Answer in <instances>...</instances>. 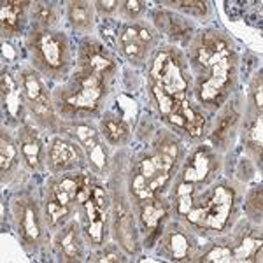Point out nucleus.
<instances>
[{
    "label": "nucleus",
    "instance_id": "nucleus-1",
    "mask_svg": "<svg viewBox=\"0 0 263 263\" xmlns=\"http://www.w3.org/2000/svg\"><path fill=\"white\" fill-rule=\"evenodd\" d=\"M151 79L153 86H158L174 97L176 100H186V88L188 81L184 78V70H182L181 58L174 51H162L156 54L155 62L151 67Z\"/></svg>",
    "mask_w": 263,
    "mask_h": 263
},
{
    "label": "nucleus",
    "instance_id": "nucleus-2",
    "mask_svg": "<svg viewBox=\"0 0 263 263\" xmlns=\"http://www.w3.org/2000/svg\"><path fill=\"white\" fill-rule=\"evenodd\" d=\"M32 51L37 62L49 72H60L69 63V48L65 37L48 28L37 30L32 35Z\"/></svg>",
    "mask_w": 263,
    "mask_h": 263
},
{
    "label": "nucleus",
    "instance_id": "nucleus-3",
    "mask_svg": "<svg viewBox=\"0 0 263 263\" xmlns=\"http://www.w3.org/2000/svg\"><path fill=\"white\" fill-rule=\"evenodd\" d=\"M233 207V192L227 186H218L209 200H205V213L198 227L209 230H223Z\"/></svg>",
    "mask_w": 263,
    "mask_h": 263
},
{
    "label": "nucleus",
    "instance_id": "nucleus-4",
    "mask_svg": "<svg viewBox=\"0 0 263 263\" xmlns=\"http://www.w3.org/2000/svg\"><path fill=\"white\" fill-rule=\"evenodd\" d=\"M21 83H23L25 97L30 102V107H32V111L35 112V116L44 123H53L54 121L53 105H51L49 95H48V91H46L41 79L37 78L33 72L27 70V72H23Z\"/></svg>",
    "mask_w": 263,
    "mask_h": 263
},
{
    "label": "nucleus",
    "instance_id": "nucleus-5",
    "mask_svg": "<svg viewBox=\"0 0 263 263\" xmlns=\"http://www.w3.org/2000/svg\"><path fill=\"white\" fill-rule=\"evenodd\" d=\"M232 53V48L228 41L218 32H209L202 37L200 44L197 46V54H195V62L202 67V70H209L214 63L223 60L224 57Z\"/></svg>",
    "mask_w": 263,
    "mask_h": 263
},
{
    "label": "nucleus",
    "instance_id": "nucleus-6",
    "mask_svg": "<svg viewBox=\"0 0 263 263\" xmlns=\"http://www.w3.org/2000/svg\"><path fill=\"white\" fill-rule=\"evenodd\" d=\"M120 42L126 58L132 63H141L144 57H146L147 48L153 42V33L146 27H141V25H130V27L123 28Z\"/></svg>",
    "mask_w": 263,
    "mask_h": 263
},
{
    "label": "nucleus",
    "instance_id": "nucleus-7",
    "mask_svg": "<svg viewBox=\"0 0 263 263\" xmlns=\"http://www.w3.org/2000/svg\"><path fill=\"white\" fill-rule=\"evenodd\" d=\"M79 70L88 72V74H99L102 78H105L109 72L114 70V62L100 44L90 42V44L83 46Z\"/></svg>",
    "mask_w": 263,
    "mask_h": 263
},
{
    "label": "nucleus",
    "instance_id": "nucleus-8",
    "mask_svg": "<svg viewBox=\"0 0 263 263\" xmlns=\"http://www.w3.org/2000/svg\"><path fill=\"white\" fill-rule=\"evenodd\" d=\"M167 120L171 121L174 126H177V128L186 130L190 137H193V139L202 137L203 126H205L203 116L195 111L188 100H182L181 104H177V107L168 114Z\"/></svg>",
    "mask_w": 263,
    "mask_h": 263
},
{
    "label": "nucleus",
    "instance_id": "nucleus-9",
    "mask_svg": "<svg viewBox=\"0 0 263 263\" xmlns=\"http://www.w3.org/2000/svg\"><path fill=\"white\" fill-rule=\"evenodd\" d=\"M104 86H79L78 90H72L63 99V105L70 111H95L97 105L104 95Z\"/></svg>",
    "mask_w": 263,
    "mask_h": 263
},
{
    "label": "nucleus",
    "instance_id": "nucleus-10",
    "mask_svg": "<svg viewBox=\"0 0 263 263\" xmlns=\"http://www.w3.org/2000/svg\"><path fill=\"white\" fill-rule=\"evenodd\" d=\"M76 135H78V139L81 141L84 149H86L88 158H90V162L93 163V167H95L97 171H104L105 165H107V151L102 146L99 134H97L91 126L78 125L76 126Z\"/></svg>",
    "mask_w": 263,
    "mask_h": 263
},
{
    "label": "nucleus",
    "instance_id": "nucleus-11",
    "mask_svg": "<svg viewBox=\"0 0 263 263\" xmlns=\"http://www.w3.org/2000/svg\"><path fill=\"white\" fill-rule=\"evenodd\" d=\"M213 155H211L209 149H205V147H202V149H198L195 155L192 156V160H190V163H186L184 167V172H182V179L186 182H200V181H205L207 176L211 174L214 167V162H213Z\"/></svg>",
    "mask_w": 263,
    "mask_h": 263
},
{
    "label": "nucleus",
    "instance_id": "nucleus-12",
    "mask_svg": "<svg viewBox=\"0 0 263 263\" xmlns=\"http://www.w3.org/2000/svg\"><path fill=\"white\" fill-rule=\"evenodd\" d=\"M79 162V151L74 147V144L57 139L51 146L49 151V163L53 171H67V168L74 167Z\"/></svg>",
    "mask_w": 263,
    "mask_h": 263
},
{
    "label": "nucleus",
    "instance_id": "nucleus-13",
    "mask_svg": "<svg viewBox=\"0 0 263 263\" xmlns=\"http://www.w3.org/2000/svg\"><path fill=\"white\" fill-rule=\"evenodd\" d=\"M2 104L11 118H18L23 107V95L14 78L7 72L2 74Z\"/></svg>",
    "mask_w": 263,
    "mask_h": 263
},
{
    "label": "nucleus",
    "instance_id": "nucleus-14",
    "mask_svg": "<svg viewBox=\"0 0 263 263\" xmlns=\"http://www.w3.org/2000/svg\"><path fill=\"white\" fill-rule=\"evenodd\" d=\"M227 93H228V84L218 81L214 78H209V76H203V79H200V84H198V99L203 104L219 105L227 99Z\"/></svg>",
    "mask_w": 263,
    "mask_h": 263
},
{
    "label": "nucleus",
    "instance_id": "nucleus-15",
    "mask_svg": "<svg viewBox=\"0 0 263 263\" xmlns=\"http://www.w3.org/2000/svg\"><path fill=\"white\" fill-rule=\"evenodd\" d=\"M156 27L160 28V30L167 32L168 35L172 37V39L176 41H184L190 37V32H192V28H190V25L186 23L184 20L179 18V16H172L171 12H158L156 14Z\"/></svg>",
    "mask_w": 263,
    "mask_h": 263
},
{
    "label": "nucleus",
    "instance_id": "nucleus-16",
    "mask_svg": "<svg viewBox=\"0 0 263 263\" xmlns=\"http://www.w3.org/2000/svg\"><path fill=\"white\" fill-rule=\"evenodd\" d=\"M18 223H20L21 233H23V237L28 242H37V240H39L41 224H39V218H37V209L33 203L27 202L21 205Z\"/></svg>",
    "mask_w": 263,
    "mask_h": 263
},
{
    "label": "nucleus",
    "instance_id": "nucleus-17",
    "mask_svg": "<svg viewBox=\"0 0 263 263\" xmlns=\"http://www.w3.org/2000/svg\"><path fill=\"white\" fill-rule=\"evenodd\" d=\"M84 211H86L88 219V235H90L93 244H100L104 239V227H105V211L97 207L91 198L84 202Z\"/></svg>",
    "mask_w": 263,
    "mask_h": 263
},
{
    "label": "nucleus",
    "instance_id": "nucleus-18",
    "mask_svg": "<svg viewBox=\"0 0 263 263\" xmlns=\"http://www.w3.org/2000/svg\"><path fill=\"white\" fill-rule=\"evenodd\" d=\"M58 244H60V253H62L63 260H69V261L81 260L83 242H81V237H79V232L76 224H70V227L62 233L60 242Z\"/></svg>",
    "mask_w": 263,
    "mask_h": 263
},
{
    "label": "nucleus",
    "instance_id": "nucleus-19",
    "mask_svg": "<svg viewBox=\"0 0 263 263\" xmlns=\"http://www.w3.org/2000/svg\"><path fill=\"white\" fill-rule=\"evenodd\" d=\"M79 177L81 176H63L60 177L53 186H51V193L58 202H62L63 205H69L78 198V190H79Z\"/></svg>",
    "mask_w": 263,
    "mask_h": 263
},
{
    "label": "nucleus",
    "instance_id": "nucleus-20",
    "mask_svg": "<svg viewBox=\"0 0 263 263\" xmlns=\"http://www.w3.org/2000/svg\"><path fill=\"white\" fill-rule=\"evenodd\" d=\"M163 216H165L163 202L156 200L155 197L142 200L141 219H142V224L147 228V230H158V224L163 219Z\"/></svg>",
    "mask_w": 263,
    "mask_h": 263
},
{
    "label": "nucleus",
    "instance_id": "nucleus-21",
    "mask_svg": "<svg viewBox=\"0 0 263 263\" xmlns=\"http://www.w3.org/2000/svg\"><path fill=\"white\" fill-rule=\"evenodd\" d=\"M28 2H2V30L4 33H16L21 28L20 18Z\"/></svg>",
    "mask_w": 263,
    "mask_h": 263
},
{
    "label": "nucleus",
    "instance_id": "nucleus-22",
    "mask_svg": "<svg viewBox=\"0 0 263 263\" xmlns=\"http://www.w3.org/2000/svg\"><path fill=\"white\" fill-rule=\"evenodd\" d=\"M21 155H23L25 162L30 168L37 171L41 167V155L42 147L41 142L35 135H32L30 132H25L23 137H21Z\"/></svg>",
    "mask_w": 263,
    "mask_h": 263
},
{
    "label": "nucleus",
    "instance_id": "nucleus-23",
    "mask_svg": "<svg viewBox=\"0 0 263 263\" xmlns=\"http://www.w3.org/2000/svg\"><path fill=\"white\" fill-rule=\"evenodd\" d=\"M116 235L120 242L125 246L126 249L135 248V233H134V221L123 209L116 211Z\"/></svg>",
    "mask_w": 263,
    "mask_h": 263
},
{
    "label": "nucleus",
    "instance_id": "nucleus-24",
    "mask_svg": "<svg viewBox=\"0 0 263 263\" xmlns=\"http://www.w3.org/2000/svg\"><path fill=\"white\" fill-rule=\"evenodd\" d=\"M69 16L76 30L86 32L91 28V7L88 2H72Z\"/></svg>",
    "mask_w": 263,
    "mask_h": 263
},
{
    "label": "nucleus",
    "instance_id": "nucleus-25",
    "mask_svg": "<svg viewBox=\"0 0 263 263\" xmlns=\"http://www.w3.org/2000/svg\"><path fill=\"white\" fill-rule=\"evenodd\" d=\"M167 248H168V253H171L172 260H184L190 254L192 242H190L186 233H182L181 230H172L168 233Z\"/></svg>",
    "mask_w": 263,
    "mask_h": 263
},
{
    "label": "nucleus",
    "instance_id": "nucleus-26",
    "mask_svg": "<svg viewBox=\"0 0 263 263\" xmlns=\"http://www.w3.org/2000/svg\"><path fill=\"white\" fill-rule=\"evenodd\" d=\"M102 134L105 135V139H107L109 142L120 144L125 141L126 135H128V126H126L125 121L120 120V118L107 116L102 121Z\"/></svg>",
    "mask_w": 263,
    "mask_h": 263
},
{
    "label": "nucleus",
    "instance_id": "nucleus-27",
    "mask_svg": "<svg viewBox=\"0 0 263 263\" xmlns=\"http://www.w3.org/2000/svg\"><path fill=\"white\" fill-rule=\"evenodd\" d=\"M193 184L192 182L182 181L179 186H177L176 192V205H177V213L186 216L192 211L193 207Z\"/></svg>",
    "mask_w": 263,
    "mask_h": 263
},
{
    "label": "nucleus",
    "instance_id": "nucleus-28",
    "mask_svg": "<svg viewBox=\"0 0 263 263\" xmlns=\"http://www.w3.org/2000/svg\"><path fill=\"white\" fill-rule=\"evenodd\" d=\"M14 158H16L14 142L6 134H2V141H0V168H2V174L9 172V168L14 163Z\"/></svg>",
    "mask_w": 263,
    "mask_h": 263
},
{
    "label": "nucleus",
    "instance_id": "nucleus-29",
    "mask_svg": "<svg viewBox=\"0 0 263 263\" xmlns=\"http://www.w3.org/2000/svg\"><path fill=\"white\" fill-rule=\"evenodd\" d=\"M153 93H155V99L158 102V109H160V114H162L163 118H167L168 114H171L174 109L177 107V104H181L179 100H176L174 97L167 95L162 88L158 86H153Z\"/></svg>",
    "mask_w": 263,
    "mask_h": 263
},
{
    "label": "nucleus",
    "instance_id": "nucleus-30",
    "mask_svg": "<svg viewBox=\"0 0 263 263\" xmlns=\"http://www.w3.org/2000/svg\"><path fill=\"white\" fill-rule=\"evenodd\" d=\"M46 211H48V218L51 224H58L62 223V219H65L70 213L69 205H63L62 202H58L57 198H49L48 203H46Z\"/></svg>",
    "mask_w": 263,
    "mask_h": 263
},
{
    "label": "nucleus",
    "instance_id": "nucleus-31",
    "mask_svg": "<svg viewBox=\"0 0 263 263\" xmlns=\"http://www.w3.org/2000/svg\"><path fill=\"white\" fill-rule=\"evenodd\" d=\"M132 192H134V195L139 198V200H146V198L155 197V193H153V190L149 186V181L139 172L135 174L134 179H132Z\"/></svg>",
    "mask_w": 263,
    "mask_h": 263
},
{
    "label": "nucleus",
    "instance_id": "nucleus-32",
    "mask_svg": "<svg viewBox=\"0 0 263 263\" xmlns=\"http://www.w3.org/2000/svg\"><path fill=\"white\" fill-rule=\"evenodd\" d=\"M235 121H237V112L228 111L227 114H224L221 120H219L218 128L214 130V141L223 142L224 137L228 135V132H230V128H232L233 125H235Z\"/></svg>",
    "mask_w": 263,
    "mask_h": 263
},
{
    "label": "nucleus",
    "instance_id": "nucleus-33",
    "mask_svg": "<svg viewBox=\"0 0 263 263\" xmlns=\"http://www.w3.org/2000/svg\"><path fill=\"white\" fill-rule=\"evenodd\" d=\"M172 6L193 16H203L207 12V4L197 2V0H177V2H172Z\"/></svg>",
    "mask_w": 263,
    "mask_h": 263
},
{
    "label": "nucleus",
    "instance_id": "nucleus-34",
    "mask_svg": "<svg viewBox=\"0 0 263 263\" xmlns=\"http://www.w3.org/2000/svg\"><path fill=\"white\" fill-rule=\"evenodd\" d=\"M232 256H233V251L228 246H216V248L211 249L202 260L203 261H230Z\"/></svg>",
    "mask_w": 263,
    "mask_h": 263
},
{
    "label": "nucleus",
    "instance_id": "nucleus-35",
    "mask_svg": "<svg viewBox=\"0 0 263 263\" xmlns=\"http://www.w3.org/2000/svg\"><path fill=\"white\" fill-rule=\"evenodd\" d=\"M156 153H160V155L165 156L167 160L176 163L177 156H179V146H177V142H174L172 139H163V141L158 144V147H156Z\"/></svg>",
    "mask_w": 263,
    "mask_h": 263
},
{
    "label": "nucleus",
    "instance_id": "nucleus-36",
    "mask_svg": "<svg viewBox=\"0 0 263 263\" xmlns=\"http://www.w3.org/2000/svg\"><path fill=\"white\" fill-rule=\"evenodd\" d=\"M248 144L254 149H258V153L261 151V118H258L251 126V130L248 132Z\"/></svg>",
    "mask_w": 263,
    "mask_h": 263
},
{
    "label": "nucleus",
    "instance_id": "nucleus-37",
    "mask_svg": "<svg viewBox=\"0 0 263 263\" xmlns=\"http://www.w3.org/2000/svg\"><path fill=\"white\" fill-rule=\"evenodd\" d=\"M35 16H37V20H39L42 25H46V27L54 21V12H53V9H51V6H48V4H37Z\"/></svg>",
    "mask_w": 263,
    "mask_h": 263
},
{
    "label": "nucleus",
    "instance_id": "nucleus-38",
    "mask_svg": "<svg viewBox=\"0 0 263 263\" xmlns=\"http://www.w3.org/2000/svg\"><path fill=\"white\" fill-rule=\"evenodd\" d=\"M142 11H144V2H139V0H126V2H123V12L128 18H137Z\"/></svg>",
    "mask_w": 263,
    "mask_h": 263
},
{
    "label": "nucleus",
    "instance_id": "nucleus-39",
    "mask_svg": "<svg viewBox=\"0 0 263 263\" xmlns=\"http://www.w3.org/2000/svg\"><path fill=\"white\" fill-rule=\"evenodd\" d=\"M91 200L95 203L97 207H100V209H107V202H109V197L107 193H105L104 188H100V186H93V192H91Z\"/></svg>",
    "mask_w": 263,
    "mask_h": 263
},
{
    "label": "nucleus",
    "instance_id": "nucleus-40",
    "mask_svg": "<svg viewBox=\"0 0 263 263\" xmlns=\"http://www.w3.org/2000/svg\"><path fill=\"white\" fill-rule=\"evenodd\" d=\"M258 246H261L260 240L256 242V240H253V239H244L242 244H240L239 248L235 249V254L240 258V260H244V256H249V254H251L249 249H251V248H258Z\"/></svg>",
    "mask_w": 263,
    "mask_h": 263
},
{
    "label": "nucleus",
    "instance_id": "nucleus-41",
    "mask_svg": "<svg viewBox=\"0 0 263 263\" xmlns=\"http://www.w3.org/2000/svg\"><path fill=\"white\" fill-rule=\"evenodd\" d=\"M251 207H253V214L260 218V214H261V192L260 190L254 192L253 197L249 198V209H251Z\"/></svg>",
    "mask_w": 263,
    "mask_h": 263
},
{
    "label": "nucleus",
    "instance_id": "nucleus-42",
    "mask_svg": "<svg viewBox=\"0 0 263 263\" xmlns=\"http://www.w3.org/2000/svg\"><path fill=\"white\" fill-rule=\"evenodd\" d=\"M102 35L107 39L109 44H114V41H116V37H118V33H116V27H114L112 23H107V25H104L102 27Z\"/></svg>",
    "mask_w": 263,
    "mask_h": 263
},
{
    "label": "nucleus",
    "instance_id": "nucleus-43",
    "mask_svg": "<svg viewBox=\"0 0 263 263\" xmlns=\"http://www.w3.org/2000/svg\"><path fill=\"white\" fill-rule=\"evenodd\" d=\"M254 105L258 111H261L263 105V90H261V79H258V86L254 88Z\"/></svg>",
    "mask_w": 263,
    "mask_h": 263
},
{
    "label": "nucleus",
    "instance_id": "nucleus-44",
    "mask_svg": "<svg viewBox=\"0 0 263 263\" xmlns=\"http://www.w3.org/2000/svg\"><path fill=\"white\" fill-rule=\"evenodd\" d=\"M121 260H123V258L118 253H114V251L104 253V254H102V258H100V261H121Z\"/></svg>",
    "mask_w": 263,
    "mask_h": 263
},
{
    "label": "nucleus",
    "instance_id": "nucleus-45",
    "mask_svg": "<svg viewBox=\"0 0 263 263\" xmlns=\"http://www.w3.org/2000/svg\"><path fill=\"white\" fill-rule=\"evenodd\" d=\"M116 6H118V2H97V7L104 12H112L116 9Z\"/></svg>",
    "mask_w": 263,
    "mask_h": 263
}]
</instances>
